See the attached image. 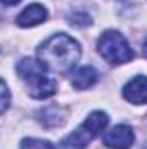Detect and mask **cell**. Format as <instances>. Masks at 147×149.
Returning <instances> with one entry per match:
<instances>
[{
    "instance_id": "obj_1",
    "label": "cell",
    "mask_w": 147,
    "mask_h": 149,
    "mask_svg": "<svg viewBox=\"0 0 147 149\" xmlns=\"http://www.w3.org/2000/svg\"><path fill=\"white\" fill-rule=\"evenodd\" d=\"M81 57L80 43L64 33L47 38L38 49V61L54 73H69Z\"/></svg>"
},
{
    "instance_id": "obj_2",
    "label": "cell",
    "mask_w": 147,
    "mask_h": 149,
    "mask_svg": "<svg viewBox=\"0 0 147 149\" xmlns=\"http://www.w3.org/2000/svg\"><path fill=\"white\" fill-rule=\"evenodd\" d=\"M16 71L19 74V78L24 81L26 90L33 99H47L55 94L57 83L54 78L47 74L49 70L40 61L31 59V57H23L17 63Z\"/></svg>"
},
{
    "instance_id": "obj_3",
    "label": "cell",
    "mask_w": 147,
    "mask_h": 149,
    "mask_svg": "<svg viewBox=\"0 0 147 149\" xmlns=\"http://www.w3.org/2000/svg\"><path fill=\"white\" fill-rule=\"evenodd\" d=\"M99 54L111 64H123L133 59V50L119 31H106L97 42Z\"/></svg>"
},
{
    "instance_id": "obj_4",
    "label": "cell",
    "mask_w": 147,
    "mask_h": 149,
    "mask_svg": "<svg viewBox=\"0 0 147 149\" xmlns=\"http://www.w3.org/2000/svg\"><path fill=\"white\" fill-rule=\"evenodd\" d=\"M135 141V134L130 125H116L104 135V144L111 149H130Z\"/></svg>"
},
{
    "instance_id": "obj_5",
    "label": "cell",
    "mask_w": 147,
    "mask_h": 149,
    "mask_svg": "<svg viewBox=\"0 0 147 149\" xmlns=\"http://www.w3.org/2000/svg\"><path fill=\"white\" fill-rule=\"evenodd\" d=\"M123 97L132 104H146L147 102V76H135L132 78L125 88Z\"/></svg>"
},
{
    "instance_id": "obj_6",
    "label": "cell",
    "mask_w": 147,
    "mask_h": 149,
    "mask_svg": "<svg viewBox=\"0 0 147 149\" xmlns=\"http://www.w3.org/2000/svg\"><path fill=\"white\" fill-rule=\"evenodd\" d=\"M45 19H47V9L40 3H31L26 9H23V12L16 17V23L21 28H31L43 23Z\"/></svg>"
},
{
    "instance_id": "obj_7",
    "label": "cell",
    "mask_w": 147,
    "mask_h": 149,
    "mask_svg": "<svg viewBox=\"0 0 147 149\" xmlns=\"http://www.w3.org/2000/svg\"><path fill=\"white\" fill-rule=\"evenodd\" d=\"M92 137L94 135L81 125L80 128H76L74 132H71L68 137H64L54 149H85Z\"/></svg>"
},
{
    "instance_id": "obj_8",
    "label": "cell",
    "mask_w": 147,
    "mask_h": 149,
    "mask_svg": "<svg viewBox=\"0 0 147 149\" xmlns=\"http://www.w3.org/2000/svg\"><path fill=\"white\" fill-rule=\"evenodd\" d=\"M99 81V71L92 66H83L78 68L73 74H71V85L74 88L81 90V88H88L92 85H95Z\"/></svg>"
},
{
    "instance_id": "obj_9",
    "label": "cell",
    "mask_w": 147,
    "mask_h": 149,
    "mask_svg": "<svg viewBox=\"0 0 147 149\" xmlns=\"http://www.w3.org/2000/svg\"><path fill=\"white\" fill-rule=\"evenodd\" d=\"M109 125V116L106 114L104 111H94L90 113L88 116H87V120L83 121V127L95 137V135H99L106 127Z\"/></svg>"
},
{
    "instance_id": "obj_10",
    "label": "cell",
    "mask_w": 147,
    "mask_h": 149,
    "mask_svg": "<svg viewBox=\"0 0 147 149\" xmlns=\"http://www.w3.org/2000/svg\"><path fill=\"white\" fill-rule=\"evenodd\" d=\"M38 120H40V123H42L43 127H47V128H50V127H59V125H62V121H64V113L61 111L59 108H49V109H43V111L40 113Z\"/></svg>"
},
{
    "instance_id": "obj_11",
    "label": "cell",
    "mask_w": 147,
    "mask_h": 149,
    "mask_svg": "<svg viewBox=\"0 0 147 149\" xmlns=\"http://www.w3.org/2000/svg\"><path fill=\"white\" fill-rule=\"evenodd\" d=\"M21 149H54L52 144L45 139H35V137H28L21 141Z\"/></svg>"
},
{
    "instance_id": "obj_12",
    "label": "cell",
    "mask_w": 147,
    "mask_h": 149,
    "mask_svg": "<svg viewBox=\"0 0 147 149\" xmlns=\"http://www.w3.org/2000/svg\"><path fill=\"white\" fill-rule=\"evenodd\" d=\"M68 21H69V24H73L76 28H85V26H90V24H92L90 16L85 14V12H74Z\"/></svg>"
},
{
    "instance_id": "obj_13",
    "label": "cell",
    "mask_w": 147,
    "mask_h": 149,
    "mask_svg": "<svg viewBox=\"0 0 147 149\" xmlns=\"http://www.w3.org/2000/svg\"><path fill=\"white\" fill-rule=\"evenodd\" d=\"M7 106H9V88H7V83L2 81V108H0V111L5 113Z\"/></svg>"
},
{
    "instance_id": "obj_14",
    "label": "cell",
    "mask_w": 147,
    "mask_h": 149,
    "mask_svg": "<svg viewBox=\"0 0 147 149\" xmlns=\"http://www.w3.org/2000/svg\"><path fill=\"white\" fill-rule=\"evenodd\" d=\"M21 0H2V3L3 5H16V3H19Z\"/></svg>"
},
{
    "instance_id": "obj_15",
    "label": "cell",
    "mask_w": 147,
    "mask_h": 149,
    "mask_svg": "<svg viewBox=\"0 0 147 149\" xmlns=\"http://www.w3.org/2000/svg\"><path fill=\"white\" fill-rule=\"evenodd\" d=\"M142 50H144V56L147 57V40H146V43H144V47H142Z\"/></svg>"
}]
</instances>
